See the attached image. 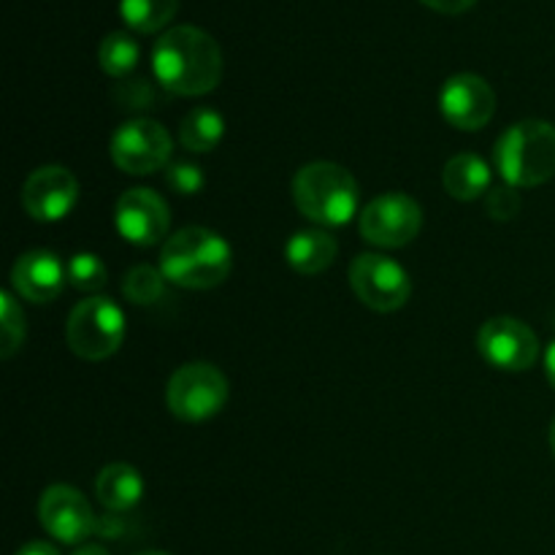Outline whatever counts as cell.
Returning <instances> with one entry per match:
<instances>
[{
	"label": "cell",
	"mask_w": 555,
	"mask_h": 555,
	"mask_svg": "<svg viewBox=\"0 0 555 555\" xmlns=\"http://www.w3.org/2000/svg\"><path fill=\"white\" fill-rule=\"evenodd\" d=\"M152 70L163 90L182 98L206 95L222 79L220 43L195 25H179L157 38Z\"/></svg>",
	"instance_id": "6da1fadb"
},
{
	"label": "cell",
	"mask_w": 555,
	"mask_h": 555,
	"mask_svg": "<svg viewBox=\"0 0 555 555\" xmlns=\"http://www.w3.org/2000/svg\"><path fill=\"white\" fill-rule=\"evenodd\" d=\"M157 269L171 285L184 287V291H211L231 274V244L209 228H182L166 238Z\"/></svg>",
	"instance_id": "7a4b0ae2"
},
{
	"label": "cell",
	"mask_w": 555,
	"mask_h": 555,
	"mask_svg": "<svg viewBox=\"0 0 555 555\" xmlns=\"http://www.w3.org/2000/svg\"><path fill=\"white\" fill-rule=\"evenodd\" d=\"M293 201L307 220L323 228H339L358 215L361 190L345 166L314 160L298 168L293 179Z\"/></svg>",
	"instance_id": "3957f363"
},
{
	"label": "cell",
	"mask_w": 555,
	"mask_h": 555,
	"mask_svg": "<svg viewBox=\"0 0 555 555\" xmlns=\"http://www.w3.org/2000/svg\"><path fill=\"white\" fill-rule=\"evenodd\" d=\"M499 177L509 188H540L555 177V125L524 119L504 130L493 150Z\"/></svg>",
	"instance_id": "277c9868"
},
{
	"label": "cell",
	"mask_w": 555,
	"mask_h": 555,
	"mask_svg": "<svg viewBox=\"0 0 555 555\" xmlns=\"http://www.w3.org/2000/svg\"><path fill=\"white\" fill-rule=\"evenodd\" d=\"M65 339L81 361H106L125 341V312L117 301L92 296L70 309Z\"/></svg>",
	"instance_id": "5b68a950"
},
{
	"label": "cell",
	"mask_w": 555,
	"mask_h": 555,
	"mask_svg": "<svg viewBox=\"0 0 555 555\" xmlns=\"http://www.w3.org/2000/svg\"><path fill=\"white\" fill-rule=\"evenodd\" d=\"M228 401V379L217 366L204 361L184 363L171 374L166 404L182 423H204L220 415Z\"/></svg>",
	"instance_id": "8992f818"
},
{
	"label": "cell",
	"mask_w": 555,
	"mask_h": 555,
	"mask_svg": "<svg viewBox=\"0 0 555 555\" xmlns=\"http://www.w3.org/2000/svg\"><path fill=\"white\" fill-rule=\"evenodd\" d=\"M350 287L372 312H399L412 296V280L401 263L379 253H363L350 263Z\"/></svg>",
	"instance_id": "52a82bcc"
},
{
	"label": "cell",
	"mask_w": 555,
	"mask_h": 555,
	"mask_svg": "<svg viewBox=\"0 0 555 555\" xmlns=\"http://www.w3.org/2000/svg\"><path fill=\"white\" fill-rule=\"evenodd\" d=\"M171 133L157 119L146 117L128 119L119 125L108 144L114 166L130 177H146V173L166 168L171 160Z\"/></svg>",
	"instance_id": "ba28073f"
},
{
	"label": "cell",
	"mask_w": 555,
	"mask_h": 555,
	"mask_svg": "<svg viewBox=\"0 0 555 555\" xmlns=\"http://www.w3.org/2000/svg\"><path fill=\"white\" fill-rule=\"evenodd\" d=\"M361 236L383 249H399L415 242L423 228V209L406 193H383L361 211Z\"/></svg>",
	"instance_id": "9c48e42d"
},
{
	"label": "cell",
	"mask_w": 555,
	"mask_h": 555,
	"mask_svg": "<svg viewBox=\"0 0 555 555\" xmlns=\"http://www.w3.org/2000/svg\"><path fill=\"white\" fill-rule=\"evenodd\" d=\"M477 352L482 361L502 372H529L540 358V339L534 331L515 318H491L477 331Z\"/></svg>",
	"instance_id": "30bf717a"
},
{
	"label": "cell",
	"mask_w": 555,
	"mask_h": 555,
	"mask_svg": "<svg viewBox=\"0 0 555 555\" xmlns=\"http://www.w3.org/2000/svg\"><path fill=\"white\" fill-rule=\"evenodd\" d=\"M117 233L133 247H155L168 236L171 211L157 193L146 188L125 190L114 206Z\"/></svg>",
	"instance_id": "8fae6325"
},
{
	"label": "cell",
	"mask_w": 555,
	"mask_h": 555,
	"mask_svg": "<svg viewBox=\"0 0 555 555\" xmlns=\"http://www.w3.org/2000/svg\"><path fill=\"white\" fill-rule=\"evenodd\" d=\"M38 520L43 531L65 545H79L98 531V518L92 515L85 493L70 486H49L38 499Z\"/></svg>",
	"instance_id": "7c38bea8"
},
{
	"label": "cell",
	"mask_w": 555,
	"mask_h": 555,
	"mask_svg": "<svg viewBox=\"0 0 555 555\" xmlns=\"http://www.w3.org/2000/svg\"><path fill=\"white\" fill-rule=\"evenodd\" d=\"M442 117L459 130H482L496 114V92L482 76L455 74L439 92Z\"/></svg>",
	"instance_id": "4fadbf2b"
},
{
	"label": "cell",
	"mask_w": 555,
	"mask_h": 555,
	"mask_svg": "<svg viewBox=\"0 0 555 555\" xmlns=\"http://www.w3.org/2000/svg\"><path fill=\"white\" fill-rule=\"evenodd\" d=\"M79 201V182L65 166H41L22 184V206L36 222H60Z\"/></svg>",
	"instance_id": "5bb4252c"
},
{
	"label": "cell",
	"mask_w": 555,
	"mask_h": 555,
	"mask_svg": "<svg viewBox=\"0 0 555 555\" xmlns=\"http://www.w3.org/2000/svg\"><path fill=\"white\" fill-rule=\"evenodd\" d=\"M65 282H68V269L49 249H30V253L20 255L11 269L14 293L33 304L54 301L65 291Z\"/></svg>",
	"instance_id": "9a60e30c"
},
{
	"label": "cell",
	"mask_w": 555,
	"mask_h": 555,
	"mask_svg": "<svg viewBox=\"0 0 555 555\" xmlns=\"http://www.w3.org/2000/svg\"><path fill=\"white\" fill-rule=\"evenodd\" d=\"M339 255V244L323 228H307V231H296L285 244V258L296 274L314 276L331 269Z\"/></svg>",
	"instance_id": "2e32d148"
},
{
	"label": "cell",
	"mask_w": 555,
	"mask_h": 555,
	"mask_svg": "<svg viewBox=\"0 0 555 555\" xmlns=\"http://www.w3.org/2000/svg\"><path fill=\"white\" fill-rule=\"evenodd\" d=\"M95 493L108 513H128L144 496V477L130 464H108L98 475Z\"/></svg>",
	"instance_id": "e0dca14e"
},
{
	"label": "cell",
	"mask_w": 555,
	"mask_h": 555,
	"mask_svg": "<svg viewBox=\"0 0 555 555\" xmlns=\"http://www.w3.org/2000/svg\"><path fill=\"white\" fill-rule=\"evenodd\" d=\"M442 184L455 201H477L491 190V168L480 155L461 152L444 166Z\"/></svg>",
	"instance_id": "ac0fdd59"
},
{
	"label": "cell",
	"mask_w": 555,
	"mask_h": 555,
	"mask_svg": "<svg viewBox=\"0 0 555 555\" xmlns=\"http://www.w3.org/2000/svg\"><path fill=\"white\" fill-rule=\"evenodd\" d=\"M222 135H225V119L220 112L209 106H198L182 119L179 125V141L188 152H211L220 146Z\"/></svg>",
	"instance_id": "d6986e66"
},
{
	"label": "cell",
	"mask_w": 555,
	"mask_h": 555,
	"mask_svg": "<svg viewBox=\"0 0 555 555\" xmlns=\"http://www.w3.org/2000/svg\"><path fill=\"white\" fill-rule=\"evenodd\" d=\"M179 0H119L125 25L135 33H157L173 20Z\"/></svg>",
	"instance_id": "ffe728a7"
},
{
	"label": "cell",
	"mask_w": 555,
	"mask_h": 555,
	"mask_svg": "<svg viewBox=\"0 0 555 555\" xmlns=\"http://www.w3.org/2000/svg\"><path fill=\"white\" fill-rule=\"evenodd\" d=\"M139 43L135 38H130V33L114 30L108 33L101 41V49H98V60H101L103 74L114 76V79H125L130 70L139 65Z\"/></svg>",
	"instance_id": "44dd1931"
},
{
	"label": "cell",
	"mask_w": 555,
	"mask_h": 555,
	"mask_svg": "<svg viewBox=\"0 0 555 555\" xmlns=\"http://www.w3.org/2000/svg\"><path fill=\"white\" fill-rule=\"evenodd\" d=\"M166 282L168 280L163 276V271L155 269V266H135L125 274L122 296L135 307H152L166 293Z\"/></svg>",
	"instance_id": "7402d4cb"
},
{
	"label": "cell",
	"mask_w": 555,
	"mask_h": 555,
	"mask_svg": "<svg viewBox=\"0 0 555 555\" xmlns=\"http://www.w3.org/2000/svg\"><path fill=\"white\" fill-rule=\"evenodd\" d=\"M65 269H68V285L79 293H98L108 282L106 263L95 253L70 255Z\"/></svg>",
	"instance_id": "603a6c76"
},
{
	"label": "cell",
	"mask_w": 555,
	"mask_h": 555,
	"mask_svg": "<svg viewBox=\"0 0 555 555\" xmlns=\"http://www.w3.org/2000/svg\"><path fill=\"white\" fill-rule=\"evenodd\" d=\"M0 358H11L25 341V312L14 293H0Z\"/></svg>",
	"instance_id": "cb8c5ba5"
},
{
	"label": "cell",
	"mask_w": 555,
	"mask_h": 555,
	"mask_svg": "<svg viewBox=\"0 0 555 555\" xmlns=\"http://www.w3.org/2000/svg\"><path fill=\"white\" fill-rule=\"evenodd\" d=\"M520 201L518 188H509V184H502V188H491L486 193V211L491 220L499 222H509L520 215Z\"/></svg>",
	"instance_id": "d4e9b609"
},
{
	"label": "cell",
	"mask_w": 555,
	"mask_h": 555,
	"mask_svg": "<svg viewBox=\"0 0 555 555\" xmlns=\"http://www.w3.org/2000/svg\"><path fill=\"white\" fill-rule=\"evenodd\" d=\"M168 188L177 190L179 195H198L204 190V168L195 166V163H168L166 171Z\"/></svg>",
	"instance_id": "484cf974"
},
{
	"label": "cell",
	"mask_w": 555,
	"mask_h": 555,
	"mask_svg": "<svg viewBox=\"0 0 555 555\" xmlns=\"http://www.w3.org/2000/svg\"><path fill=\"white\" fill-rule=\"evenodd\" d=\"M114 98H117V103L122 108L141 112V108H150L152 103H155V90H152L144 79H130V81H122V85L117 87Z\"/></svg>",
	"instance_id": "4316f807"
},
{
	"label": "cell",
	"mask_w": 555,
	"mask_h": 555,
	"mask_svg": "<svg viewBox=\"0 0 555 555\" xmlns=\"http://www.w3.org/2000/svg\"><path fill=\"white\" fill-rule=\"evenodd\" d=\"M421 3L439 11V14H464V11H469L477 0H421Z\"/></svg>",
	"instance_id": "83f0119b"
},
{
	"label": "cell",
	"mask_w": 555,
	"mask_h": 555,
	"mask_svg": "<svg viewBox=\"0 0 555 555\" xmlns=\"http://www.w3.org/2000/svg\"><path fill=\"white\" fill-rule=\"evenodd\" d=\"M16 555H60L57 547H52L49 542H30V545L22 547Z\"/></svg>",
	"instance_id": "f1b7e54d"
},
{
	"label": "cell",
	"mask_w": 555,
	"mask_h": 555,
	"mask_svg": "<svg viewBox=\"0 0 555 555\" xmlns=\"http://www.w3.org/2000/svg\"><path fill=\"white\" fill-rule=\"evenodd\" d=\"M545 374L555 388V341H551V347H547V352H545Z\"/></svg>",
	"instance_id": "f546056e"
},
{
	"label": "cell",
	"mask_w": 555,
	"mask_h": 555,
	"mask_svg": "<svg viewBox=\"0 0 555 555\" xmlns=\"http://www.w3.org/2000/svg\"><path fill=\"white\" fill-rule=\"evenodd\" d=\"M74 555H108V551L101 545H85V547H79Z\"/></svg>",
	"instance_id": "4dcf8cb0"
},
{
	"label": "cell",
	"mask_w": 555,
	"mask_h": 555,
	"mask_svg": "<svg viewBox=\"0 0 555 555\" xmlns=\"http://www.w3.org/2000/svg\"><path fill=\"white\" fill-rule=\"evenodd\" d=\"M551 448H553V455H555V421H553V426H551Z\"/></svg>",
	"instance_id": "1f68e13d"
},
{
	"label": "cell",
	"mask_w": 555,
	"mask_h": 555,
	"mask_svg": "<svg viewBox=\"0 0 555 555\" xmlns=\"http://www.w3.org/2000/svg\"><path fill=\"white\" fill-rule=\"evenodd\" d=\"M139 555H171V553H160V551H146V553H139Z\"/></svg>",
	"instance_id": "d6a6232c"
}]
</instances>
